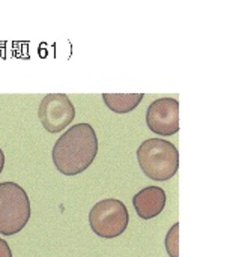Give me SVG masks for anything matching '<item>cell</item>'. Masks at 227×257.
<instances>
[{
    "label": "cell",
    "instance_id": "obj_3",
    "mask_svg": "<svg viewBox=\"0 0 227 257\" xmlns=\"http://www.w3.org/2000/svg\"><path fill=\"white\" fill-rule=\"evenodd\" d=\"M30 220V200L17 182L0 184V233L12 236L21 232Z\"/></svg>",
    "mask_w": 227,
    "mask_h": 257
},
{
    "label": "cell",
    "instance_id": "obj_6",
    "mask_svg": "<svg viewBox=\"0 0 227 257\" xmlns=\"http://www.w3.org/2000/svg\"><path fill=\"white\" fill-rule=\"evenodd\" d=\"M146 125L158 136H173L179 131V101L158 98L146 110Z\"/></svg>",
    "mask_w": 227,
    "mask_h": 257
},
{
    "label": "cell",
    "instance_id": "obj_8",
    "mask_svg": "<svg viewBox=\"0 0 227 257\" xmlns=\"http://www.w3.org/2000/svg\"><path fill=\"white\" fill-rule=\"evenodd\" d=\"M143 98V93H102L105 105L118 114L133 111L134 108L139 107Z\"/></svg>",
    "mask_w": 227,
    "mask_h": 257
},
{
    "label": "cell",
    "instance_id": "obj_7",
    "mask_svg": "<svg viewBox=\"0 0 227 257\" xmlns=\"http://www.w3.org/2000/svg\"><path fill=\"white\" fill-rule=\"evenodd\" d=\"M166 200H167L166 191L160 187L151 185L140 190L133 197V205L137 215L142 220H151L163 212L166 206Z\"/></svg>",
    "mask_w": 227,
    "mask_h": 257
},
{
    "label": "cell",
    "instance_id": "obj_10",
    "mask_svg": "<svg viewBox=\"0 0 227 257\" xmlns=\"http://www.w3.org/2000/svg\"><path fill=\"white\" fill-rule=\"evenodd\" d=\"M0 257H12V250L9 244L2 238H0Z\"/></svg>",
    "mask_w": 227,
    "mask_h": 257
},
{
    "label": "cell",
    "instance_id": "obj_9",
    "mask_svg": "<svg viewBox=\"0 0 227 257\" xmlns=\"http://www.w3.org/2000/svg\"><path fill=\"white\" fill-rule=\"evenodd\" d=\"M166 251L170 257H179V223H175L172 229L167 232L166 239Z\"/></svg>",
    "mask_w": 227,
    "mask_h": 257
},
{
    "label": "cell",
    "instance_id": "obj_4",
    "mask_svg": "<svg viewBox=\"0 0 227 257\" xmlns=\"http://www.w3.org/2000/svg\"><path fill=\"white\" fill-rule=\"evenodd\" d=\"M130 223V214L122 200L104 199L89 212V226L95 235L104 239L121 236Z\"/></svg>",
    "mask_w": 227,
    "mask_h": 257
},
{
    "label": "cell",
    "instance_id": "obj_1",
    "mask_svg": "<svg viewBox=\"0 0 227 257\" xmlns=\"http://www.w3.org/2000/svg\"><path fill=\"white\" fill-rule=\"evenodd\" d=\"M98 155V137L90 123H77L66 130L54 143L51 158L65 176H75L90 167Z\"/></svg>",
    "mask_w": 227,
    "mask_h": 257
},
{
    "label": "cell",
    "instance_id": "obj_11",
    "mask_svg": "<svg viewBox=\"0 0 227 257\" xmlns=\"http://www.w3.org/2000/svg\"><path fill=\"white\" fill-rule=\"evenodd\" d=\"M3 167H5V154H3V151L0 149V173L3 172Z\"/></svg>",
    "mask_w": 227,
    "mask_h": 257
},
{
    "label": "cell",
    "instance_id": "obj_2",
    "mask_svg": "<svg viewBox=\"0 0 227 257\" xmlns=\"http://www.w3.org/2000/svg\"><path fill=\"white\" fill-rule=\"evenodd\" d=\"M137 161L148 178L164 182L172 179L179 170V151L167 140L148 139L137 149Z\"/></svg>",
    "mask_w": 227,
    "mask_h": 257
},
{
    "label": "cell",
    "instance_id": "obj_5",
    "mask_svg": "<svg viewBox=\"0 0 227 257\" xmlns=\"http://www.w3.org/2000/svg\"><path fill=\"white\" fill-rule=\"evenodd\" d=\"M38 117L50 134L62 133L75 117V107L65 93H48L42 98Z\"/></svg>",
    "mask_w": 227,
    "mask_h": 257
}]
</instances>
